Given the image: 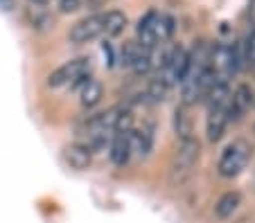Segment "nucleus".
Instances as JSON below:
<instances>
[{"label":"nucleus","instance_id":"nucleus-1","mask_svg":"<svg viewBox=\"0 0 255 223\" xmlns=\"http://www.w3.org/2000/svg\"><path fill=\"white\" fill-rule=\"evenodd\" d=\"M199 151H201V147H199V140H194V138L178 140V147L172 158V167H169L172 185H183L192 176L194 167L199 162Z\"/></svg>","mask_w":255,"mask_h":223},{"label":"nucleus","instance_id":"nucleus-2","mask_svg":"<svg viewBox=\"0 0 255 223\" xmlns=\"http://www.w3.org/2000/svg\"><path fill=\"white\" fill-rule=\"evenodd\" d=\"M88 79H91V59L79 57V59H72V61L59 66L48 77V86L50 88H63V86L82 88Z\"/></svg>","mask_w":255,"mask_h":223},{"label":"nucleus","instance_id":"nucleus-3","mask_svg":"<svg viewBox=\"0 0 255 223\" xmlns=\"http://www.w3.org/2000/svg\"><path fill=\"white\" fill-rule=\"evenodd\" d=\"M185 70H188V50L181 45H174L160 59V73H158V81L163 83L167 90H172L174 86L183 81Z\"/></svg>","mask_w":255,"mask_h":223},{"label":"nucleus","instance_id":"nucleus-4","mask_svg":"<svg viewBox=\"0 0 255 223\" xmlns=\"http://www.w3.org/2000/svg\"><path fill=\"white\" fill-rule=\"evenodd\" d=\"M249 158H251V145L246 140L237 138L231 145H226V149L222 151L217 169H219V174H222L224 178H235V176H240L242 171H244V167L249 165Z\"/></svg>","mask_w":255,"mask_h":223},{"label":"nucleus","instance_id":"nucleus-5","mask_svg":"<svg viewBox=\"0 0 255 223\" xmlns=\"http://www.w3.org/2000/svg\"><path fill=\"white\" fill-rule=\"evenodd\" d=\"M100 36H104V14H93L72 25L68 39H70V43L82 45L88 43V41L100 39Z\"/></svg>","mask_w":255,"mask_h":223},{"label":"nucleus","instance_id":"nucleus-6","mask_svg":"<svg viewBox=\"0 0 255 223\" xmlns=\"http://www.w3.org/2000/svg\"><path fill=\"white\" fill-rule=\"evenodd\" d=\"M253 99H255V92L249 83H240L235 90H231V99H228V106H226L228 124H231V122H240L242 117L251 111Z\"/></svg>","mask_w":255,"mask_h":223},{"label":"nucleus","instance_id":"nucleus-7","mask_svg":"<svg viewBox=\"0 0 255 223\" xmlns=\"http://www.w3.org/2000/svg\"><path fill=\"white\" fill-rule=\"evenodd\" d=\"M129 142H131V153H135L138 158H147V155L154 151V129H151V126L131 129Z\"/></svg>","mask_w":255,"mask_h":223},{"label":"nucleus","instance_id":"nucleus-8","mask_svg":"<svg viewBox=\"0 0 255 223\" xmlns=\"http://www.w3.org/2000/svg\"><path fill=\"white\" fill-rule=\"evenodd\" d=\"M63 160L72 167V169H88L93 162V149L84 142H75V145H68L63 149Z\"/></svg>","mask_w":255,"mask_h":223},{"label":"nucleus","instance_id":"nucleus-9","mask_svg":"<svg viewBox=\"0 0 255 223\" xmlns=\"http://www.w3.org/2000/svg\"><path fill=\"white\" fill-rule=\"evenodd\" d=\"M131 142H129V133H118L111 138L109 145V158L116 167H125L131 160Z\"/></svg>","mask_w":255,"mask_h":223},{"label":"nucleus","instance_id":"nucleus-10","mask_svg":"<svg viewBox=\"0 0 255 223\" xmlns=\"http://www.w3.org/2000/svg\"><path fill=\"white\" fill-rule=\"evenodd\" d=\"M228 126V115L226 108H215V111H208V120H206V133L210 142H219L226 133Z\"/></svg>","mask_w":255,"mask_h":223},{"label":"nucleus","instance_id":"nucleus-11","mask_svg":"<svg viewBox=\"0 0 255 223\" xmlns=\"http://www.w3.org/2000/svg\"><path fill=\"white\" fill-rule=\"evenodd\" d=\"M242 205V194L240 192H226V194L219 196V201H217L215 205V217L217 219H231L233 214L237 212V208Z\"/></svg>","mask_w":255,"mask_h":223},{"label":"nucleus","instance_id":"nucleus-12","mask_svg":"<svg viewBox=\"0 0 255 223\" xmlns=\"http://www.w3.org/2000/svg\"><path fill=\"white\" fill-rule=\"evenodd\" d=\"M79 95H82V106L84 108H93L97 106V104L102 102V95H104V88H102L100 81H95V79H88L86 83H84L82 88H79Z\"/></svg>","mask_w":255,"mask_h":223},{"label":"nucleus","instance_id":"nucleus-13","mask_svg":"<svg viewBox=\"0 0 255 223\" xmlns=\"http://www.w3.org/2000/svg\"><path fill=\"white\" fill-rule=\"evenodd\" d=\"M127 16L122 11H106L104 14V36L106 39H116L125 32Z\"/></svg>","mask_w":255,"mask_h":223},{"label":"nucleus","instance_id":"nucleus-14","mask_svg":"<svg viewBox=\"0 0 255 223\" xmlns=\"http://www.w3.org/2000/svg\"><path fill=\"white\" fill-rule=\"evenodd\" d=\"M154 68H156L154 50L142 48V50H140V54H138V59H135L133 66H131V70H133L135 74H149Z\"/></svg>","mask_w":255,"mask_h":223},{"label":"nucleus","instance_id":"nucleus-15","mask_svg":"<svg viewBox=\"0 0 255 223\" xmlns=\"http://www.w3.org/2000/svg\"><path fill=\"white\" fill-rule=\"evenodd\" d=\"M174 129H176V133L181 136V140H183V138H192V126H190V120H188V113H185V108H176Z\"/></svg>","mask_w":255,"mask_h":223},{"label":"nucleus","instance_id":"nucleus-16","mask_svg":"<svg viewBox=\"0 0 255 223\" xmlns=\"http://www.w3.org/2000/svg\"><path fill=\"white\" fill-rule=\"evenodd\" d=\"M140 50H142V45H140L138 41H131V43H127L125 48H122L120 63H122V66H127V68H131V66H133V61L138 59Z\"/></svg>","mask_w":255,"mask_h":223},{"label":"nucleus","instance_id":"nucleus-17","mask_svg":"<svg viewBox=\"0 0 255 223\" xmlns=\"http://www.w3.org/2000/svg\"><path fill=\"white\" fill-rule=\"evenodd\" d=\"M79 7V0H59V9L61 11H75Z\"/></svg>","mask_w":255,"mask_h":223}]
</instances>
